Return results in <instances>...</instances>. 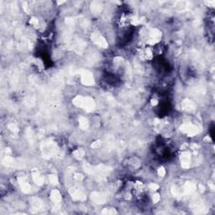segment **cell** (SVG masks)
I'll list each match as a JSON object with an SVG mask.
<instances>
[{"label":"cell","mask_w":215,"mask_h":215,"mask_svg":"<svg viewBox=\"0 0 215 215\" xmlns=\"http://www.w3.org/2000/svg\"><path fill=\"white\" fill-rule=\"evenodd\" d=\"M93 41H94L96 44L99 45V46H103V47H105V46H107V43H106L105 40L102 38V36H100L98 35H93Z\"/></svg>","instance_id":"1"},{"label":"cell","mask_w":215,"mask_h":215,"mask_svg":"<svg viewBox=\"0 0 215 215\" xmlns=\"http://www.w3.org/2000/svg\"><path fill=\"white\" fill-rule=\"evenodd\" d=\"M52 199L53 201H55V203H58V202L60 201L61 196H60V193L57 191H55L52 192Z\"/></svg>","instance_id":"2"},{"label":"cell","mask_w":215,"mask_h":215,"mask_svg":"<svg viewBox=\"0 0 215 215\" xmlns=\"http://www.w3.org/2000/svg\"><path fill=\"white\" fill-rule=\"evenodd\" d=\"M164 173H165V171H164V169H163V168H161V169L159 170V174L161 176H163Z\"/></svg>","instance_id":"3"}]
</instances>
